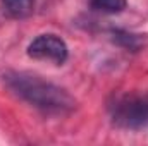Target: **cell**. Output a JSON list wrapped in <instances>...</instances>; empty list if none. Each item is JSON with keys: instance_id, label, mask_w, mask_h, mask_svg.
Segmentation results:
<instances>
[{"instance_id": "1", "label": "cell", "mask_w": 148, "mask_h": 146, "mask_svg": "<svg viewBox=\"0 0 148 146\" xmlns=\"http://www.w3.org/2000/svg\"><path fill=\"white\" fill-rule=\"evenodd\" d=\"M2 79L12 95L43 113L69 115L77 105L76 98L66 88L47 81L38 74L26 71H7Z\"/></svg>"}, {"instance_id": "2", "label": "cell", "mask_w": 148, "mask_h": 146, "mask_svg": "<svg viewBox=\"0 0 148 146\" xmlns=\"http://www.w3.org/2000/svg\"><path fill=\"white\" fill-rule=\"evenodd\" d=\"M112 124L119 129L138 131L148 127V93H126L109 103Z\"/></svg>"}, {"instance_id": "3", "label": "cell", "mask_w": 148, "mask_h": 146, "mask_svg": "<svg viewBox=\"0 0 148 146\" xmlns=\"http://www.w3.org/2000/svg\"><path fill=\"white\" fill-rule=\"evenodd\" d=\"M28 55L35 60L52 62L55 65H62L69 59L67 43L55 33H41L28 45Z\"/></svg>"}, {"instance_id": "4", "label": "cell", "mask_w": 148, "mask_h": 146, "mask_svg": "<svg viewBox=\"0 0 148 146\" xmlns=\"http://www.w3.org/2000/svg\"><path fill=\"white\" fill-rule=\"evenodd\" d=\"M40 0H2L3 10L14 19H26L36 9Z\"/></svg>"}, {"instance_id": "5", "label": "cell", "mask_w": 148, "mask_h": 146, "mask_svg": "<svg viewBox=\"0 0 148 146\" xmlns=\"http://www.w3.org/2000/svg\"><path fill=\"white\" fill-rule=\"evenodd\" d=\"M112 36H114L112 38L114 43H117L119 46H122L126 50L138 52L141 48V38L138 35H133V33H127V31H122V29H114Z\"/></svg>"}, {"instance_id": "6", "label": "cell", "mask_w": 148, "mask_h": 146, "mask_svg": "<svg viewBox=\"0 0 148 146\" xmlns=\"http://www.w3.org/2000/svg\"><path fill=\"white\" fill-rule=\"evenodd\" d=\"M91 7L103 14H119L127 7V0H90Z\"/></svg>"}]
</instances>
